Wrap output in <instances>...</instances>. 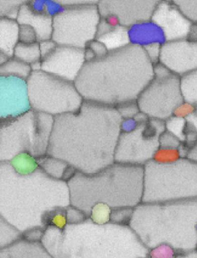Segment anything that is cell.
<instances>
[{
    "label": "cell",
    "instance_id": "cell-32",
    "mask_svg": "<svg viewBox=\"0 0 197 258\" xmlns=\"http://www.w3.org/2000/svg\"><path fill=\"white\" fill-rule=\"evenodd\" d=\"M192 22L197 23V0H170Z\"/></svg>",
    "mask_w": 197,
    "mask_h": 258
},
{
    "label": "cell",
    "instance_id": "cell-23",
    "mask_svg": "<svg viewBox=\"0 0 197 258\" xmlns=\"http://www.w3.org/2000/svg\"><path fill=\"white\" fill-rule=\"evenodd\" d=\"M36 160L39 168L47 174L54 178L66 182L69 181L78 171L65 161L48 155L38 158Z\"/></svg>",
    "mask_w": 197,
    "mask_h": 258
},
{
    "label": "cell",
    "instance_id": "cell-11",
    "mask_svg": "<svg viewBox=\"0 0 197 258\" xmlns=\"http://www.w3.org/2000/svg\"><path fill=\"white\" fill-rule=\"evenodd\" d=\"M100 19L96 5L69 6L54 18L52 39L58 45L84 49L96 39Z\"/></svg>",
    "mask_w": 197,
    "mask_h": 258
},
{
    "label": "cell",
    "instance_id": "cell-37",
    "mask_svg": "<svg viewBox=\"0 0 197 258\" xmlns=\"http://www.w3.org/2000/svg\"><path fill=\"white\" fill-rule=\"evenodd\" d=\"M66 8L67 7L58 0H46L45 15L54 19L56 17L61 15Z\"/></svg>",
    "mask_w": 197,
    "mask_h": 258
},
{
    "label": "cell",
    "instance_id": "cell-29",
    "mask_svg": "<svg viewBox=\"0 0 197 258\" xmlns=\"http://www.w3.org/2000/svg\"><path fill=\"white\" fill-rule=\"evenodd\" d=\"M30 0H0V17L17 20L19 9Z\"/></svg>",
    "mask_w": 197,
    "mask_h": 258
},
{
    "label": "cell",
    "instance_id": "cell-4",
    "mask_svg": "<svg viewBox=\"0 0 197 258\" xmlns=\"http://www.w3.org/2000/svg\"><path fill=\"white\" fill-rule=\"evenodd\" d=\"M40 242L53 258H149L150 250L130 226L90 218L63 229L48 226Z\"/></svg>",
    "mask_w": 197,
    "mask_h": 258
},
{
    "label": "cell",
    "instance_id": "cell-36",
    "mask_svg": "<svg viewBox=\"0 0 197 258\" xmlns=\"http://www.w3.org/2000/svg\"><path fill=\"white\" fill-rule=\"evenodd\" d=\"M177 254L170 245L163 244L150 250L149 258H175Z\"/></svg>",
    "mask_w": 197,
    "mask_h": 258
},
{
    "label": "cell",
    "instance_id": "cell-42",
    "mask_svg": "<svg viewBox=\"0 0 197 258\" xmlns=\"http://www.w3.org/2000/svg\"><path fill=\"white\" fill-rule=\"evenodd\" d=\"M57 45H58L53 39H48V40L39 42L42 60L49 56L56 49Z\"/></svg>",
    "mask_w": 197,
    "mask_h": 258
},
{
    "label": "cell",
    "instance_id": "cell-33",
    "mask_svg": "<svg viewBox=\"0 0 197 258\" xmlns=\"http://www.w3.org/2000/svg\"><path fill=\"white\" fill-rule=\"evenodd\" d=\"M133 208H119V209H112L110 222L118 224L129 225L132 215H133Z\"/></svg>",
    "mask_w": 197,
    "mask_h": 258
},
{
    "label": "cell",
    "instance_id": "cell-2",
    "mask_svg": "<svg viewBox=\"0 0 197 258\" xmlns=\"http://www.w3.org/2000/svg\"><path fill=\"white\" fill-rule=\"evenodd\" d=\"M71 206L67 182L51 177L40 168L22 175L9 162H0V217L24 234L45 230L52 211Z\"/></svg>",
    "mask_w": 197,
    "mask_h": 258
},
{
    "label": "cell",
    "instance_id": "cell-34",
    "mask_svg": "<svg viewBox=\"0 0 197 258\" xmlns=\"http://www.w3.org/2000/svg\"><path fill=\"white\" fill-rule=\"evenodd\" d=\"M123 119H133L139 113V105L137 101H129L123 103L115 107Z\"/></svg>",
    "mask_w": 197,
    "mask_h": 258
},
{
    "label": "cell",
    "instance_id": "cell-12",
    "mask_svg": "<svg viewBox=\"0 0 197 258\" xmlns=\"http://www.w3.org/2000/svg\"><path fill=\"white\" fill-rule=\"evenodd\" d=\"M166 130V122L149 119L139 122L131 132H121L117 144L115 162L145 166L160 148V137Z\"/></svg>",
    "mask_w": 197,
    "mask_h": 258
},
{
    "label": "cell",
    "instance_id": "cell-27",
    "mask_svg": "<svg viewBox=\"0 0 197 258\" xmlns=\"http://www.w3.org/2000/svg\"><path fill=\"white\" fill-rule=\"evenodd\" d=\"M9 162L15 171L22 175L32 174L39 168L36 158L28 153H21Z\"/></svg>",
    "mask_w": 197,
    "mask_h": 258
},
{
    "label": "cell",
    "instance_id": "cell-18",
    "mask_svg": "<svg viewBox=\"0 0 197 258\" xmlns=\"http://www.w3.org/2000/svg\"><path fill=\"white\" fill-rule=\"evenodd\" d=\"M130 45L145 48L152 45H163L167 42L161 27L152 20L139 21L127 27Z\"/></svg>",
    "mask_w": 197,
    "mask_h": 258
},
{
    "label": "cell",
    "instance_id": "cell-1",
    "mask_svg": "<svg viewBox=\"0 0 197 258\" xmlns=\"http://www.w3.org/2000/svg\"><path fill=\"white\" fill-rule=\"evenodd\" d=\"M123 119L115 107L84 101L75 113L54 117L48 155L86 174L115 163Z\"/></svg>",
    "mask_w": 197,
    "mask_h": 258
},
{
    "label": "cell",
    "instance_id": "cell-46",
    "mask_svg": "<svg viewBox=\"0 0 197 258\" xmlns=\"http://www.w3.org/2000/svg\"><path fill=\"white\" fill-rule=\"evenodd\" d=\"M102 18L104 19L106 24H107L109 27H112V28H117V27L122 25L121 20H120L119 18L115 15H106V16L102 17Z\"/></svg>",
    "mask_w": 197,
    "mask_h": 258
},
{
    "label": "cell",
    "instance_id": "cell-31",
    "mask_svg": "<svg viewBox=\"0 0 197 258\" xmlns=\"http://www.w3.org/2000/svg\"><path fill=\"white\" fill-rule=\"evenodd\" d=\"M112 209L103 203L93 206L90 213V218L97 224H103L110 222Z\"/></svg>",
    "mask_w": 197,
    "mask_h": 258
},
{
    "label": "cell",
    "instance_id": "cell-47",
    "mask_svg": "<svg viewBox=\"0 0 197 258\" xmlns=\"http://www.w3.org/2000/svg\"><path fill=\"white\" fill-rule=\"evenodd\" d=\"M187 39L193 42H197V23H193L189 32Z\"/></svg>",
    "mask_w": 197,
    "mask_h": 258
},
{
    "label": "cell",
    "instance_id": "cell-17",
    "mask_svg": "<svg viewBox=\"0 0 197 258\" xmlns=\"http://www.w3.org/2000/svg\"><path fill=\"white\" fill-rule=\"evenodd\" d=\"M151 20L161 27L167 42L187 39L193 24L170 0L157 6Z\"/></svg>",
    "mask_w": 197,
    "mask_h": 258
},
{
    "label": "cell",
    "instance_id": "cell-13",
    "mask_svg": "<svg viewBox=\"0 0 197 258\" xmlns=\"http://www.w3.org/2000/svg\"><path fill=\"white\" fill-rule=\"evenodd\" d=\"M85 63L82 48L57 45L49 56L42 60V71L75 83Z\"/></svg>",
    "mask_w": 197,
    "mask_h": 258
},
{
    "label": "cell",
    "instance_id": "cell-39",
    "mask_svg": "<svg viewBox=\"0 0 197 258\" xmlns=\"http://www.w3.org/2000/svg\"><path fill=\"white\" fill-rule=\"evenodd\" d=\"M84 212L74 206H69L66 208V219L67 224H78L87 219Z\"/></svg>",
    "mask_w": 197,
    "mask_h": 258
},
{
    "label": "cell",
    "instance_id": "cell-41",
    "mask_svg": "<svg viewBox=\"0 0 197 258\" xmlns=\"http://www.w3.org/2000/svg\"><path fill=\"white\" fill-rule=\"evenodd\" d=\"M162 45H152L144 48L148 58L150 59L153 64L156 65L160 63V53H161Z\"/></svg>",
    "mask_w": 197,
    "mask_h": 258
},
{
    "label": "cell",
    "instance_id": "cell-43",
    "mask_svg": "<svg viewBox=\"0 0 197 258\" xmlns=\"http://www.w3.org/2000/svg\"><path fill=\"white\" fill-rule=\"evenodd\" d=\"M45 3L46 0H30L27 6L34 13L45 15Z\"/></svg>",
    "mask_w": 197,
    "mask_h": 258
},
{
    "label": "cell",
    "instance_id": "cell-10",
    "mask_svg": "<svg viewBox=\"0 0 197 258\" xmlns=\"http://www.w3.org/2000/svg\"><path fill=\"white\" fill-rule=\"evenodd\" d=\"M184 102L181 77L160 63L154 65V79L137 99L140 111L166 122Z\"/></svg>",
    "mask_w": 197,
    "mask_h": 258
},
{
    "label": "cell",
    "instance_id": "cell-14",
    "mask_svg": "<svg viewBox=\"0 0 197 258\" xmlns=\"http://www.w3.org/2000/svg\"><path fill=\"white\" fill-rule=\"evenodd\" d=\"M30 110L27 81L0 77V121L15 119Z\"/></svg>",
    "mask_w": 197,
    "mask_h": 258
},
{
    "label": "cell",
    "instance_id": "cell-6",
    "mask_svg": "<svg viewBox=\"0 0 197 258\" xmlns=\"http://www.w3.org/2000/svg\"><path fill=\"white\" fill-rule=\"evenodd\" d=\"M71 206L90 218L92 209L103 203L112 209L136 208L142 203L144 166L115 163L100 172L77 171L67 182Z\"/></svg>",
    "mask_w": 197,
    "mask_h": 258
},
{
    "label": "cell",
    "instance_id": "cell-24",
    "mask_svg": "<svg viewBox=\"0 0 197 258\" xmlns=\"http://www.w3.org/2000/svg\"><path fill=\"white\" fill-rule=\"evenodd\" d=\"M96 39L106 45L109 52L121 49L130 45L127 27L124 25L113 29Z\"/></svg>",
    "mask_w": 197,
    "mask_h": 258
},
{
    "label": "cell",
    "instance_id": "cell-25",
    "mask_svg": "<svg viewBox=\"0 0 197 258\" xmlns=\"http://www.w3.org/2000/svg\"><path fill=\"white\" fill-rule=\"evenodd\" d=\"M32 73L31 65L14 57L0 65V77H16L27 81Z\"/></svg>",
    "mask_w": 197,
    "mask_h": 258
},
{
    "label": "cell",
    "instance_id": "cell-15",
    "mask_svg": "<svg viewBox=\"0 0 197 258\" xmlns=\"http://www.w3.org/2000/svg\"><path fill=\"white\" fill-rule=\"evenodd\" d=\"M163 0H100L97 4L101 17L115 15L122 25L129 27L139 21L151 19Z\"/></svg>",
    "mask_w": 197,
    "mask_h": 258
},
{
    "label": "cell",
    "instance_id": "cell-26",
    "mask_svg": "<svg viewBox=\"0 0 197 258\" xmlns=\"http://www.w3.org/2000/svg\"><path fill=\"white\" fill-rule=\"evenodd\" d=\"M14 57L30 65L42 61L39 42L30 44L19 42L15 47Z\"/></svg>",
    "mask_w": 197,
    "mask_h": 258
},
{
    "label": "cell",
    "instance_id": "cell-7",
    "mask_svg": "<svg viewBox=\"0 0 197 258\" xmlns=\"http://www.w3.org/2000/svg\"><path fill=\"white\" fill-rule=\"evenodd\" d=\"M197 198V162L181 158L173 163L154 160L144 166L142 203H164Z\"/></svg>",
    "mask_w": 197,
    "mask_h": 258
},
{
    "label": "cell",
    "instance_id": "cell-19",
    "mask_svg": "<svg viewBox=\"0 0 197 258\" xmlns=\"http://www.w3.org/2000/svg\"><path fill=\"white\" fill-rule=\"evenodd\" d=\"M17 21L19 24L30 26L36 31L38 42L52 39L54 31L53 18L34 13L25 5L19 9Z\"/></svg>",
    "mask_w": 197,
    "mask_h": 258
},
{
    "label": "cell",
    "instance_id": "cell-22",
    "mask_svg": "<svg viewBox=\"0 0 197 258\" xmlns=\"http://www.w3.org/2000/svg\"><path fill=\"white\" fill-rule=\"evenodd\" d=\"M19 32L17 20L0 17V53L14 57L15 47L20 42Z\"/></svg>",
    "mask_w": 197,
    "mask_h": 258
},
{
    "label": "cell",
    "instance_id": "cell-20",
    "mask_svg": "<svg viewBox=\"0 0 197 258\" xmlns=\"http://www.w3.org/2000/svg\"><path fill=\"white\" fill-rule=\"evenodd\" d=\"M181 80L184 99L183 116L197 132V71L181 77Z\"/></svg>",
    "mask_w": 197,
    "mask_h": 258
},
{
    "label": "cell",
    "instance_id": "cell-9",
    "mask_svg": "<svg viewBox=\"0 0 197 258\" xmlns=\"http://www.w3.org/2000/svg\"><path fill=\"white\" fill-rule=\"evenodd\" d=\"M32 110L57 116L78 111L84 100L75 83L45 71H33L27 80Z\"/></svg>",
    "mask_w": 197,
    "mask_h": 258
},
{
    "label": "cell",
    "instance_id": "cell-44",
    "mask_svg": "<svg viewBox=\"0 0 197 258\" xmlns=\"http://www.w3.org/2000/svg\"><path fill=\"white\" fill-rule=\"evenodd\" d=\"M66 7L69 6H84V5H96L100 0H58Z\"/></svg>",
    "mask_w": 197,
    "mask_h": 258
},
{
    "label": "cell",
    "instance_id": "cell-5",
    "mask_svg": "<svg viewBox=\"0 0 197 258\" xmlns=\"http://www.w3.org/2000/svg\"><path fill=\"white\" fill-rule=\"evenodd\" d=\"M129 226L151 250L163 244L178 253L197 247V198L134 208Z\"/></svg>",
    "mask_w": 197,
    "mask_h": 258
},
{
    "label": "cell",
    "instance_id": "cell-49",
    "mask_svg": "<svg viewBox=\"0 0 197 258\" xmlns=\"http://www.w3.org/2000/svg\"><path fill=\"white\" fill-rule=\"evenodd\" d=\"M196 251H197V247H196Z\"/></svg>",
    "mask_w": 197,
    "mask_h": 258
},
{
    "label": "cell",
    "instance_id": "cell-48",
    "mask_svg": "<svg viewBox=\"0 0 197 258\" xmlns=\"http://www.w3.org/2000/svg\"><path fill=\"white\" fill-rule=\"evenodd\" d=\"M175 258H197V251L195 249L187 252L178 253Z\"/></svg>",
    "mask_w": 197,
    "mask_h": 258
},
{
    "label": "cell",
    "instance_id": "cell-35",
    "mask_svg": "<svg viewBox=\"0 0 197 258\" xmlns=\"http://www.w3.org/2000/svg\"><path fill=\"white\" fill-rule=\"evenodd\" d=\"M160 148L178 149L182 145L181 141L175 135L166 130L160 137Z\"/></svg>",
    "mask_w": 197,
    "mask_h": 258
},
{
    "label": "cell",
    "instance_id": "cell-30",
    "mask_svg": "<svg viewBox=\"0 0 197 258\" xmlns=\"http://www.w3.org/2000/svg\"><path fill=\"white\" fill-rule=\"evenodd\" d=\"M181 155L178 149L159 148L154 154L152 160L157 163H173L181 159Z\"/></svg>",
    "mask_w": 197,
    "mask_h": 258
},
{
    "label": "cell",
    "instance_id": "cell-40",
    "mask_svg": "<svg viewBox=\"0 0 197 258\" xmlns=\"http://www.w3.org/2000/svg\"><path fill=\"white\" fill-rule=\"evenodd\" d=\"M87 47L90 48V49L93 51V52L94 53L96 60L103 58V57H106V56H107L108 54H109V51L108 50V48H106V45L96 39L91 41V42L87 45Z\"/></svg>",
    "mask_w": 197,
    "mask_h": 258
},
{
    "label": "cell",
    "instance_id": "cell-38",
    "mask_svg": "<svg viewBox=\"0 0 197 258\" xmlns=\"http://www.w3.org/2000/svg\"><path fill=\"white\" fill-rule=\"evenodd\" d=\"M20 42L23 43H35L38 42L36 31L30 26L27 24H20Z\"/></svg>",
    "mask_w": 197,
    "mask_h": 258
},
{
    "label": "cell",
    "instance_id": "cell-3",
    "mask_svg": "<svg viewBox=\"0 0 197 258\" xmlns=\"http://www.w3.org/2000/svg\"><path fill=\"white\" fill-rule=\"evenodd\" d=\"M154 77L145 49L130 45L85 63L75 84L84 101L115 107L137 101Z\"/></svg>",
    "mask_w": 197,
    "mask_h": 258
},
{
    "label": "cell",
    "instance_id": "cell-16",
    "mask_svg": "<svg viewBox=\"0 0 197 258\" xmlns=\"http://www.w3.org/2000/svg\"><path fill=\"white\" fill-rule=\"evenodd\" d=\"M160 63L168 70L184 77L197 71V42L181 39L162 45Z\"/></svg>",
    "mask_w": 197,
    "mask_h": 258
},
{
    "label": "cell",
    "instance_id": "cell-28",
    "mask_svg": "<svg viewBox=\"0 0 197 258\" xmlns=\"http://www.w3.org/2000/svg\"><path fill=\"white\" fill-rule=\"evenodd\" d=\"M1 236H0V248H3L12 244L15 243L17 241L23 239V233L15 228L12 224L1 218Z\"/></svg>",
    "mask_w": 197,
    "mask_h": 258
},
{
    "label": "cell",
    "instance_id": "cell-21",
    "mask_svg": "<svg viewBox=\"0 0 197 258\" xmlns=\"http://www.w3.org/2000/svg\"><path fill=\"white\" fill-rule=\"evenodd\" d=\"M0 258H53L41 242L21 239L0 249Z\"/></svg>",
    "mask_w": 197,
    "mask_h": 258
},
{
    "label": "cell",
    "instance_id": "cell-45",
    "mask_svg": "<svg viewBox=\"0 0 197 258\" xmlns=\"http://www.w3.org/2000/svg\"><path fill=\"white\" fill-rule=\"evenodd\" d=\"M139 122H138L134 118L133 119H123L121 124V132H129L133 131L137 127Z\"/></svg>",
    "mask_w": 197,
    "mask_h": 258
},
{
    "label": "cell",
    "instance_id": "cell-8",
    "mask_svg": "<svg viewBox=\"0 0 197 258\" xmlns=\"http://www.w3.org/2000/svg\"><path fill=\"white\" fill-rule=\"evenodd\" d=\"M54 116L29 110L15 119L0 122V162H11L21 153L33 157L48 155Z\"/></svg>",
    "mask_w": 197,
    "mask_h": 258
}]
</instances>
